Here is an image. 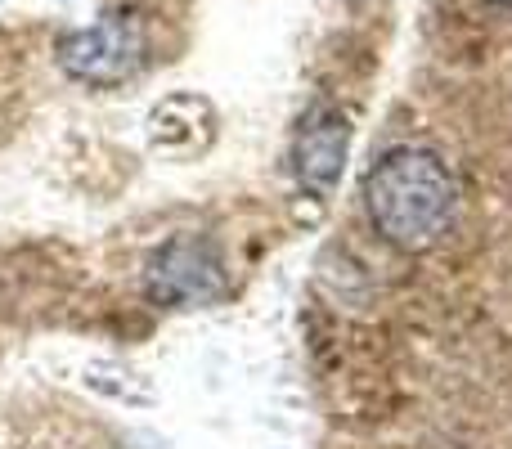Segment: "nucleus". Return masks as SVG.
<instances>
[{
  "label": "nucleus",
  "mask_w": 512,
  "mask_h": 449,
  "mask_svg": "<svg viewBox=\"0 0 512 449\" xmlns=\"http://www.w3.org/2000/svg\"><path fill=\"white\" fill-rule=\"evenodd\" d=\"M149 297L167 306H207L225 297V274L212 247L194 238L167 243L149 265Z\"/></svg>",
  "instance_id": "3"
},
{
  "label": "nucleus",
  "mask_w": 512,
  "mask_h": 449,
  "mask_svg": "<svg viewBox=\"0 0 512 449\" xmlns=\"http://www.w3.org/2000/svg\"><path fill=\"white\" fill-rule=\"evenodd\" d=\"M346 144H351V126L337 108H315V113L301 122L297 144H292V162H297V176L306 185H333L342 176L346 162Z\"/></svg>",
  "instance_id": "4"
},
{
  "label": "nucleus",
  "mask_w": 512,
  "mask_h": 449,
  "mask_svg": "<svg viewBox=\"0 0 512 449\" xmlns=\"http://www.w3.org/2000/svg\"><path fill=\"white\" fill-rule=\"evenodd\" d=\"M490 5H512V0H490Z\"/></svg>",
  "instance_id": "5"
},
{
  "label": "nucleus",
  "mask_w": 512,
  "mask_h": 449,
  "mask_svg": "<svg viewBox=\"0 0 512 449\" xmlns=\"http://www.w3.org/2000/svg\"><path fill=\"white\" fill-rule=\"evenodd\" d=\"M59 68L81 86H122L149 59L144 27L126 14H104L99 23L77 27L59 41Z\"/></svg>",
  "instance_id": "2"
},
{
  "label": "nucleus",
  "mask_w": 512,
  "mask_h": 449,
  "mask_svg": "<svg viewBox=\"0 0 512 449\" xmlns=\"http://www.w3.org/2000/svg\"><path fill=\"white\" fill-rule=\"evenodd\" d=\"M364 203H369L373 229L396 252L418 256L432 252L450 234L454 212H459V185L436 153L391 149L364 176Z\"/></svg>",
  "instance_id": "1"
}]
</instances>
